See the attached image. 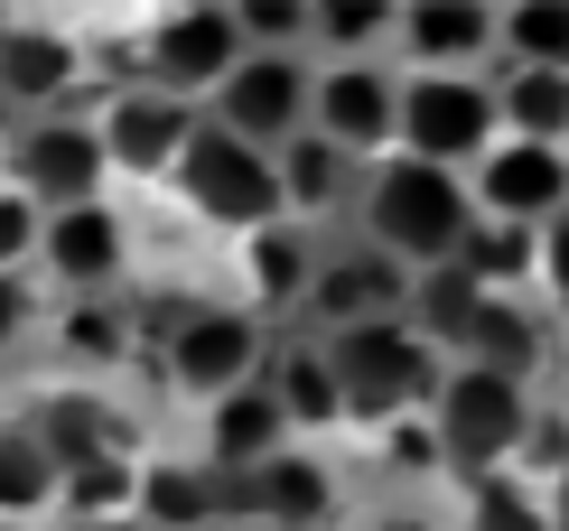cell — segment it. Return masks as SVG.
Listing matches in <instances>:
<instances>
[{
	"label": "cell",
	"instance_id": "cell-15",
	"mask_svg": "<svg viewBox=\"0 0 569 531\" xmlns=\"http://www.w3.org/2000/svg\"><path fill=\"white\" fill-rule=\"evenodd\" d=\"M76 84H84V38L57 29V19H10V38H0V112L47 122V112H66Z\"/></svg>",
	"mask_w": 569,
	"mask_h": 531
},
{
	"label": "cell",
	"instance_id": "cell-31",
	"mask_svg": "<svg viewBox=\"0 0 569 531\" xmlns=\"http://www.w3.org/2000/svg\"><path fill=\"white\" fill-rule=\"evenodd\" d=\"M458 271L477 280V289H495V299H513L523 280H541V233H523V224H486V214H477V233H467Z\"/></svg>",
	"mask_w": 569,
	"mask_h": 531
},
{
	"label": "cell",
	"instance_id": "cell-33",
	"mask_svg": "<svg viewBox=\"0 0 569 531\" xmlns=\"http://www.w3.org/2000/svg\"><path fill=\"white\" fill-rule=\"evenodd\" d=\"M57 354H76V364H122V354H131V318L112 299H66Z\"/></svg>",
	"mask_w": 569,
	"mask_h": 531
},
{
	"label": "cell",
	"instance_id": "cell-13",
	"mask_svg": "<svg viewBox=\"0 0 569 531\" xmlns=\"http://www.w3.org/2000/svg\"><path fill=\"white\" fill-rule=\"evenodd\" d=\"M308 327H327V335H355V327H383L411 308V271H401L392 252H373V243H355V252H318V280H308Z\"/></svg>",
	"mask_w": 569,
	"mask_h": 531
},
{
	"label": "cell",
	"instance_id": "cell-37",
	"mask_svg": "<svg viewBox=\"0 0 569 531\" xmlns=\"http://www.w3.org/2000/svg\"><path fill=\"white\" fill-rule=\"evenodd\" d=\"M383 467H401V475H448V457H439V439H430V420H392Z\"/></svg>",
	"mask_w": 569,
	"mask_h": 531
},
{
	"label": "cell",
	"instance_id": "cell-1",
	"mask_svg": "<svg viewBox=\"0 0 569 531\" xmlns=\"http://www.w3.org/2000/svg\"><path fill=\"white\" fill-rule=\"evenodd\" d=\"M355 206H365V243L392 252L401 271H439V261H458L467 233H477V197H467V178L420 168V159H401V150L365 168Z\"/></svg>",
	"mask_w": 569,
	"mask_h": 531
},
{
	"label": "cell",
	"instance_id": "cell-12",
	"mask_svg": "<svg viewBox=\"0 0 569 531\" xmlns=\"http://www.w3.org/2000/svg\"><path fill=\"white\" fill-rule=\"evenodd\" d=\"M467 197H477L486 224L541 233L551 214H569V150H541V140H495V150L467 168Z\"/></svg>",
	"mask_w": 569,
	"mask_h": 531
},
{
	"label": "cell",
	"instance_id": "cell-20",
	"mask_svg": "<svg viewBox=\"0 0 569 531\" xmlns=\"http://www.w3.org/2000/svg\"><path fill=\"white\" fill-rule=\"evenodd\" d=\"M541 354H551V327H541L523 299H495V289H486V308L467 318V335H458V354H448V364H486V373L532 382Z\"/></svg>",
	"mask_w": 569,
	"mask_h": 531
},
{
	"label": "cell",
	"instance_id": "cell-39",
	"mask_svg": "<svg viewBox=\"0 0 569 531\" xmlns=\"http://www.w3.org/2000/svg\"><path fill=\"white\" fill-rule=\"evenodd\" d=\"M19 335H29V280H19V271H0V354H10Z\"/></svg>",
	"mask_w": 569,
	"mask_h": 531
},
{
	"label": "cell",
	"instance_id": "cell-5",
	"mask_svg": "<svg viewBox=\"0 0 569 531\" xmlns=\"http://www.w3.org/2000/svg\"><path fill=\"white\" fill-rule=\"evenodd\" d=\"M271 364V335L252 308H178L169 318V345H159V373H169V392L187 401H224V392H243V382H262Z\"/></svg>",
	"mask_w": 569,
	"mask_h": 531
},
{
	"label": "cell",
	"instance_id": "cell-14",
	"mask_svg": "<svg viewBox=\"0 0 569 531\" xmlns=\"http://www.w3.org/2000/svg\"><path fill=\"white\" fill-rule=\"evenodd\" d=\"M38 271L66 289V299H112V280L131 271V224H122V206H66V214H47V233H38Z\"/></svg>",
	"mask_w": 569,
	"mask_h": 531
},
{
	"label": "cell",
	"instance_id": "cell-17",
	"mask_svg": "<svg viewBox=\"0 0 569 531\" xmlns=\"http://www.w3.org/2000/svg\"><path fill=\"white\" fill-rule=\"evenodd\" d=\"M280 448H299V439H290V420H280L271 382H243V392L206 401V467H216L224 485H243V475H262V467H271Z\"/></svg>",
	"mask_w": 569,
	"mask_h": 531
},
{
	"label": "cell",
	"instance_id": "cell-2",
	"mask_svg": "<svg viewBox=\"0 0 569 531\" xmlns=\"http://www.w3.org/2000/svg\"><path fill=\"white\" fill-rule=\"evenodd\" d=\"M420 420H430L448 475L477 485V475H505V467H513V448H523V429H532V382L486 373V364H448Z\"/></svg>",
	"mask_w": 569,
	"mask_h": 531
},
{
	"label": "cell",
	"instance_id": "cell-43",
	"mask_svg": "<svg viewBox=\"0 0 569 531\" xmlns=\"http://www.w3.org/2000/svg\"><path fill=\"white\" fill-rule=\"evenodd\" d=\"M551 410H560V420H569V373H560V401H551Z\"/></svg>",
	"mask_w": 569,
	"mask_h": 531
},
{
	"label": "cell",
	"instance_id": "cell-34",
	"mask_svg": "<svg viewBox=\"0 0 569 531\" xmlns=\"http://www.w3.org/2000/svg\"><path fill=\"white\" fill-rule=\"evenodd\" d=\"M243 47H271V57H308V0H243Z\"/></svg>",
	"mask_w": 569,
	"mask_h": 531
},
{
	"label": "cell",
	"instance_id": "cell-27",
	"mask_svg": "<svg viewBox=\"0 0 569 531\" xmlns=\"http://www.w3.org/2000/svg\"><path fill=\"white\" fill-rule=\"evenodd\" d=\"M57 513V457L38 448L29 420H0V531Z\"/></svg>",
	"mask_w": 569,
	"mask_h": 531
},
{
	"label": "cell",
	"instance_id": "cell-11",
	"mask_svg": "<svg viewBox=\"0 0 569 531\" xmlns=\"http://www.w3.org/2000/svg\"><path fill=\"white\" fill-rule=\"evenodd\" d=\"M197 122H206V112L178 103V93L122 84V93H103V112H93V140H103V168H112V178L169 187V168H178L187 140H197Z\"/></svg>",
	"mask_w": 569,
	"mask_h": 531
},
{
	"label": "cell",
	"instance_id": "cell-26",
	"mask_svg": "<svg viewBox=\"0 0 569 531\" xmlns=\"http://www.w3.org/2000/svg\"><path fill=\"white\" fill-rule=\"evenodd\" d=\"M486 308V289L458 271V261H439V271H411V308H401V327L420 335V345H439V354H458V335L467 318Z\"/></svg>",
	"mask_w": 569,
	"mask_h": 531
},
{
	"label": "cell",
	"instance_id": "cell-41",
	"mask_svg": "<svg viewBox=\"0 0 569 531\" xmlns=\"http://www.w3.org/2000/svg\"><path fill=\"white\" fill-rule=\"evenodd\" d=\"M373 531H439V522H430V513H383Z\"/></svg>",
	"mask_w": 569,
	"mask_h": 531
},
{
	"label": "cell",
	"instance_id": "cell-22",
	"mask_svg": "<svg viewBox=\"0 0 569 531\" xmlns=\"http://www.w3.org/2000/svg\"><path fill=\"white\" fill-rule=\"evenodd\" d=\"M495 131L505 140H541V150H569V76L551 66H495Z\"/></svg>",
	"mask_w": 569,
	"mask_h": 531
},
{
	"label": "cell",
	"instance_id": "cell-4",
	"mask_svg": "<svg viewBox=\"0 0 569 531\" xmlns=\"http://www.w3.org/2000/svg\"><path fill=\"white\" fill-rule=\"evenodd\" d=\"M169 187H178V206L197 214V224H216V233H262V224H280V168H271V150H252V140H233V131H216V122H197V140L178 150V168H169Z\"/></svg>",
	"mask_w": 569,
	"mask_h": 531
},
{
	"label": "cell",
	"instance_id": "cell-16",
	"mask_svg": "<svg viewBox=\"0 0 569 531\" xmlns=\"http://www.w3.org/2000/svg\"><path fill=\"white\" fill-rule=\"evenodd\" d=\"M401 76H486L495 66V10L486 0H411L392 19Z\"/></svg>",
	"mask_w": 569,
	"mask_h": 531
},
{
	"label": "cell",
	"instance_id": "cell-7",
	"mask_svg": "<svg viewBox=\"0 0 569 531\" xmlns=\"http://www.w3.org/2000/svg\"><path fill=\"white\" fill-rule=\"evenodd\" d=\"M140 84L178 93V103L206 112V93H216L233 66H243V19L224 10V0H187V10H159L150 29H140Z\"/></svg>",
	"mask_w": 569,
	"mask_h": 531
},
{
	"label": "cell",
	"instance_id": "cell-6",
	"mask_svg": "<svg viewBox=\"0 0 569 531\" xmlns=\"http://www.w3.org/2000/svg\"><path fill=\"white\" fill-rule=\"evenodd\" d=\"M495 93L486 76H401V159L420 168H448V178H467L486 150H495Z\"/></svg>",
	"mask_w": 569,
	"mask_h": 531
},
{
	"label": "cell",
	"instance_id": "cell-35",
	"mask_svg": "<svg viewBox=\"0 0 569 531\" xmlns=\"http://www.w3.org/2000/svg\"><path fill=\"white\" fill-rule=\"evenodd\" d=\"M513 475H523V485H560L569 475V420L560 410H532L523 448H513Z\"/></svg>",
	"mask_w": 569,
	"mask_h": 531
},
{
	"label": "cell",
	"instance_id": "cell-3",
	"mask_svg": "<svg viewBox=\"0 0 569 531\" xmlns=\"http://www.w3.org/2000/svg\"><path fill=\"white\" fill-rule=\"evenodd\" d=\"M327 364H337V392H346V429H392V420H420L430 410L448 354L420 345L401 318H383V327L327 335Z\"/></svg>",
	"mask_w": 569,
	"mask_h": 531
},
{
	"label": "cell",
	"instance_id": "cell-21",
	"mask_svg": "<svg viewBox=\"0 0 569 531\" xmlns=\"http://www.w3.org/2000/svg\"><path fill=\"white\" fill-rule=\"evenodd\" d=\"M243 280H252V318L262 308H299L308 299V280H318V233L299 224V214H280V224H262V233H243Z\"/></svg>",
	"mask_w": 569,
	"mask_h": 531
},
{
	"label": "cell",
	"instance_id": "cell-8",
	"mask_svg": "<svg viewBox=\"0 0 569 531\" xmlns=\"http://www.w3.org/2000/svg\"><path fill=\"white\" fill-rule=\"evenodd\" d=\"M10 187H19L38 214L103 206L112 168H103V140H93V112H47V122H19V131H10Z\"/></svg>",
	"mask_w": 569,
	"mask_h": 531
},
{
	"label": "cell",
	"instance_id": "cell-40",
	"mask_svg": "<svg viewBox=\"0 0 569 531\" xmlns=\"http://www.w3.org/2000/svg\"><path fill=\"white\" fill-rule=\"evenodd\" d=\"M541 503H551V531H569V475H560V485H541Z\"/></svg>",
	"mask_w": 569,
	"mask_h": 531
},
{
	"label": "cell",
	"instance_id": "cell-38",
	"mask_svg": "<svg viewBox=\"0 0 569 531\" xmlns=\"http://www.w3.org/2000/svg\"><path fill=\"white\" fill-rule=\"evenodd\" d=\"M541 299L569 318V214H551V224H541Z\"/></svg>",
	"mask_w": 569,
	"mask_h": 531
},
{
	"label": "cell",
	"instance_id": "cell-30",
	"mask_svg": "<svg viewBox=\"0 0 569 531\" xmlns=\"http://www.w3.org/2000/svg\"><path fill=\"white\" fill-rule=\"evenodd\" d=\"M131 494H140V457H131V448L84 457V467L57 475V513H66V522H112V513H131Z\"/></svg>",
	"mask_w": 569,
	"mask_h": 531
},
{
	"label": "cell",
	"instance_id": "cell-42",
	"mask_svg": "<svg viewBox=\"0 0 569 531\" xmlns=\"http://www.w3.org/2000/svg\"><path fill=\"white\" fill-rule=\"evenodd\" d=\"M66 531H150L140 513H112V522H66Z\"/></svg>",
	"mask_w": 569,
	"mask_h": 531
},
{
	"label": "cell",
	"instance_id": "cell-25",
	"mask_svg": "<svg viewBox=\"0 0 569 531\" xmlns=\"http://www.w3.org/2000/svg\"><path fill=\"white\" fill-rule=\"evenodd\" d=\"M29 429H38V448L57 457V475L84 467V457H112V448H122V420H112V401H93V392H47Z\"/></svg>",
	"mask_w": 569,
	"mask_h": 531
},
{
	"label": "cell",
	"instance_id": "cell-18",
	"mask_svg": "<svg viewBox=\"0 0 569 531\" xmlns=\"http://www.w3.org/2000/svg\"><path fill=\"white\" fill-rule=\"evenodd\" d=\"M233 503H243V513H262L271 531H327V522H337V475H327L308 448H280L262 475H243V485H233Z\"/></svg>",
	"mask_w": 569,
	"mask_h": 531
},
{
	"label": "cell",
	"instance_id": "cell-23",
	"mask_svg": "<svg viewBox=\"0 0 569 531\" xmlns=\"http://www.w3.org/2000/svg\"><path fill=\"white\" fill-rule=\"evenodd\" d=\"M262 382H271L280 420H290V439L299 429H346V392H337V364H327L318 335H308V345H280L262 364Z\"/></svg>",
	"mask_w": 569,
	"mask_h": 531
},
{
	"label": "cell",
	"instance_id": "cell-28",
	"mask_svg": "<svg viewBox=\"0 0 569 531\" xmlns=\"http://www.w3.org/2000/svg\"><path fill=\"white\" fill-rule=\"evenodd\" d=\"M392 0H308V47H318L327 66H365L392 47Z\"/></svg>",
	"mask_w": 569,
	"mask_h": 531
},
{
	"label": "cell",
	"instance_id": "cell-29",
	"mask_svg": "<svg viewBox=\"0 0 569 531\" xmlns=\"http://www.w3.org/2000/svg\"><path fill=\"white\" fill-rule=\"evenodd\" d=\"M495 66H551V76H569V0L495 10Z\"/></svg>",
	"mask_w": 569,
	"mask_h": 531
},
{
	"label": "cell",
	"instance_id": "cell-10",
	"mask_svg": "<svg viewBox=\"0 0 569 531\" xmlns=\"http://www.w3.org/2000/svg\"><path fill=\"white\" fill-rule=\"evenodd\" d=\"M308 131H318L327 150H346L355 168L392 159V140H401V66H383V57H365V66H318Z\"/></svg>",
	"mask_w": 569,
	"mask_h": 531
},
{
	"label": "cell",
	"instance_id": "cell-9",
	"mask_svg": "<svg viewBox=\"0 0 569 531\" xmlns=\"http://www.w3.org/2000/svg\"><path fill=\"white\" fill-rule=\"evenodd\" d=\"M308 93H318V66L308 57H271V47H243V66L206 93V122L252 140V150H280V140L308 131Z\"/></svg>",
	"mask_w": 569,
	"mask_h": 531
},
{
	"label": "cell",
	"instance_id": "cell-19",
	"mask_svg": "<svg viewBox=\"0 0 569 531\" xmlns=\"http://www.w3.org/2000/svg\"><path fill=\"white\" fill-rule=\"evenodd\" d=\"M233 503V485L216 467H169V457H140V494H131V513L150 522V531H216V513Z\"/></svg>",
	"mask_w": 569,
	"mask_h": 531
},
{
	"label": "cell",
	"instance_id": "cell-24",
	"mask_svg": "<svg viewBox=\"0 0 569 531\" xmlns=\"http://www.w3.org/2000/svg\"><path fill=\"white\" fill-rule=\"evenodd\" d=\"M271 168H280V214H299V224H318L327 206H346L355 187H365V178H355V159H346V150H327L318 131L280 140V150H271Z\"/></svg>",
	"mask_w": 569,
	"mask_h": 531
},
{
	"label": "cell",
	"instance_id": "cell-32",
	"mask_svg": "<svg viewBox=\"0 0 569 531\" xmlns=\"http://www.w3.org/2000/svg\"><path fill=\"white\" fill-rule=\"evenodd\" d=\"M467 531H551V503H541V485H523V475H477L467 485Z\"/></svg>",
	"mask_w": 569,
	"mask_h": 531
},
{
	"label": "cell",
	"instance_id": "cell-36",
	"mask_svg": "<svg viewBox=\"0 0 569 531\" xmlns=\"http://www.w3.org/2000/svg\"><path fill=\"white\" fill-rule=\"evenodd\" d=\"M38 233H47V214L0 178V271H29V261H38Z\"/></svg>",
	"mask_w": 569,
	"mask_h": 531
}]
</instances>
